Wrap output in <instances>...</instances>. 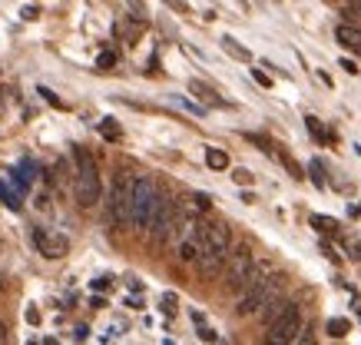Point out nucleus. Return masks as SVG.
I'll return each instance as SVG.
<instances>
[{"label":"nucleus","instance_id":"obj_2","mask_svg":"<svg viewBox=\"0 0 361 345\" xmlns=\"http://www.w3.org/2000/svg\"><path fill=\"white\" fill-rule=\"evenodd\" d=\"M73 160H76V203L90 209V206L100 203L103 196V183H100V169H97V160L90 150L83 146H73Z\"/></svg>","mask_w":361,"mask_h":345},{"label":"nucleus","instance_id":"obj_8","mask_svg":"<svg viewBox=\"0 0 361 345\" xmlns=\"http://www.w3.org/2000/svg\"><path fill=\"white\" fill-rule=\"evenodd\" d=\"M299 332H302V309H299V302H292L288 299V306L282 309V316L269 325V342H295L299 339Z\"/></svg>","mask_w":361,"mask_h":345},{"label":"nucleus","instance_id":"obj_26","mask_svg":"<svg viewBox=\"0 0 361 345\" xmlns=\"http://www.w3.org/2000/svg\"><path fill=\"white\" fill-rule=\"evenodd\" d=\"M252 77H255V83H259V87H272V77H269V73H262V70H252Z\"/></svg>","mask_w":361,"mask_h":345},{"label":"nucleus","instance_id":"obj_9","mask_svg":"<svg viewBox=\"0 0 361 345\" xmlns=\"http://www.w3.org/2000/svg\"><path fill=\"white\" fill-rule=\"evenodd\" d=\"M202 236H206V223L199 219H186L183 232H179V259L183 262H196L202 253Z\"/></svg>","mask_w":361,"mask_h":345},{"label":"nucleus","instance_id":"obj_20","mask_svg":"<svg viewBox=\"0 0 361 345\" xmlns=\"http://www.w3.org/2000/svg\"><path fill=\"white\" fill-rule=\"evenodd\" d=\"M176 302H179V299H176V293H166V295H162V302H160V309L166 312V316H176Z\"/></svg>","mask_w":361,"mask_h":345},{"label":"nucleus","instance_id":"obj_22","mask_svg":"<svg viewBox=\"0 0 361 345\" xmlns=\"http://www.w3.org/2000/svg\"><path fill=\"white\" fill-rule=\"evenodd\" d=\"M278 156H282V163H285V169H288V173H292V176H295V179H302V169L295 167V160H292V156H288V153H278Z\"/></svg>","mask_w":361,"mask_h":345},{"label":"nucleus","instance_id":"obj_29","mask_svg":"<svg viewBox=\"0 0 361 345\" xmlns=\"http://www.w3.org/2000/svg\"><path fill=\"white\" fill-rule=\"evenodd\" d=\"M348 256L355 259V262H361V243H351L348 246Z\"/></svg>","mask_w":361,"mask_h":345},{"label":"nucleus","instance_id":"obj_17","mask_svg":"<svg viewBox=\"0 0 361 345\" xmlns=\"http://www.w3.org/2000/svg\"><path fill=\"white\" fill-rule=\"evenodd\" d=\"M100 133L106 136V140H120V136H123V129L116 127L113 120H103V123H100Z\"/></svg>","mask_w":361,"mask_h":345},{"label":"nucleus","instance_id":"obj_14","mask_svg":"<svg viewBox=\"0 0 361 345\" xmlns=\"http://www.w3.org/2000/svg\"><path fill=\"white\" fill-rule=\"evenodd\" d=\"M206 167H209V169H225V167H229V156H225L222 150L209 146V150H206Z\"/></svg>","mask_w":361,"mask_h":345},{"label":"nucleus","instance_id":"obj_4","mask_svg":"<svg viewBox=\"0 0 361 345\" xmlns=\"http://www.w3.org/2000/svg\"><path fill=\"white\" fill-rule=\"evenodd\" d=\"M133 179L129 173H120L113 179V190H110V206H106V223L113 226H129L133 219Z\"/></svg>","mask_w":361,"mask_h":345},{"label":"nucleus","instance_id":"obj_5","mask_svg":"<svg viewBox=\"0 0 361 345\" xmlns=\"http://www.w3.org/2000/svg\"><path fill=\"white\" fill-rule=\"evenodd\" d=\"M269 289H272L269 262H255L249 282H246V289H242V299H239L236 312H239V316H252V312H259L262 302H265V295H269Z\"/></svg>","mask_w":361,"mask_h":345},{"label":"nucleus","instance_id":"obj_3","mask_svg":"<svg viewBox=\"0 0 361 345\" xmlns=\"http://www.w3.org/2000/svg\"><path fill=\"white\" fill-rule=\"evenodd\" d=\"M176 226H183V219H179V206H176L166 192H160V196H156V206H153L150 226H146V232H150V243L153 246H162L176 232Z\"/></svg>","mask_w":361,"mask_h":345},{"label":"nucleus","instance_id":"obj_23","mask_svg":"<svg viewBox=\"0 0 361 345\" xmlns=\"http://www.w3.org/2000/svg\"><path fill=\"white\" fill-rule=\"evenodd\" d=\"M232 179H236L239 186H252V173H249V169H236V173H232Z\"/></svg>","mask_w":361,"mask_h":345},{"label":"nucleus","instance_id":"obj_6","mask_svg":"<svg viewBox=\"0 0 361 345\" xmlns=\"http://www.w3.org/2000/svg\"><path fill=\"white\" fill-rule=\"evenodd\" d=\"M156 183L150 176H136L133 179V219H129V226L139 232H146L150 226V216H153V206H156Z\"/></svg>","mask_w":361,"mask_h":345},{"label":"nucleus","instance_id":"obj_15","mask_svg":"<svg viewBox=\"0 0 361 345\" xmlns=\"http://www.w3.org/2000/svg\"><path fill=\"white\" fill-rule=\"evenodd\" d=\"M348 332H351L348 319H328V335H332V339H345Z\"/></svg>","mask_w":361,"mask_h":345},{"label":"nucleus","instance_id":"obj_10","mask_svg":"<svg viewBox=\"0 0 361 345\" xmlns=\"http://www.w3.org/2000/svg\"><path fill=\"white\" fill-rule=\"evenodd\" d=\"M34 243H37V249L47 259H57L66 253V239H63V236H47L43 230H34Z\"/></svg>","mask_w":361,"mask_h":345},{"label":"nucleus","instance_id":"obj_18","mask_svg":"<svg viewBox=\"0 0 361 345\" xmlns=\"http://www.w3.org/2000/svg\"><path fill=\"white\" fill-rule=\"evenodd\" d=\"M309 169H311V183H315L318 190H325V173H322V163H318V160H311V163H309Z\"/></svg>","mask_w":361,"mask_h":345},{"label":"nucleus","instance_id":"obj_12","mask_svg":"<svg viewBox=\"0 0 361 345\" xmlns=\"http://www.w3.org/2000/svg\"><path fill=\"white\" fill-rule=\"evenodd\" d=\"M189 93H196V97H199V100H206L209 106H225V100H219V97H215L206 83H199V80H192V83H189Z\"/></svg>","mask_w":361,"mask_h":345},{"label":"nucleus","instance_id":"obj_1","mask_svg":"<svg viewBox=\"0 0 361 345\" xmlns=\"http://www.w3.org/2000/svg\"><path fill=\"white\" fill-rule=\"evenodd\" d=\"M229 253H232V230L225 223H206L202 253L196 259V269H199L202 279H215L229 262Z\"/></svg>","mask_w":361,"mask_h":345},{"label":"nucleus","instance_id":"obj_30","mask_svg":"<svg viewBox=\"0 0 361 345\" xmlns=\"http://www.w3.org/2000/svg\"><path fill=\"white\" fill-rule=\"evenodd\" d=\"M345 13H351V17H355V13H361V0H351V7Z\"/></svg>","mask_w":361,"mask_h":345},{"label":"nucleus","instance_id":"obj_21","mask_svg":"<svg viewBox=\"0 0 361 345\" xmlns=\"http://www.w3.org/2000/svg\"><path fill=\"white\" fill-rule=\"evenodd\" d=\"M113 64H116V53L113 50H106V53L97 57V66H100V70H113Z\"/></svg>","mask_w":361,"mask_h":345},{"label":"nucleus","instance_id":"obj_7","mask_svg":"<svg viewBox=\"0 0 361 345\" xmlns=\"http://www.w3.org/2000/svg\"><path fill=\"white\" fill-rule=\"evenodd\" d=\"M252 269H255L252 249L249 246H236V249L229 253V262H225V289H229V293H242L252 276Z\"/></svg>","mask_w":361,"mask_h":345},{"label":"nucleus","instance_id":"obj_19","mask_svg":"<svg viewBox=\"0 0 361 345\" xmlns=\"http://www.w3.org/2000/svg\"><path fill=\"white\" fill-rule=\"evenodd\" d=\"M311 223H315V230H322V232H335L338 230V223L335 219H328V216H311Z\"/></svg>","mask_w":361,"mask_h":345},{"label":"nucleus","instance_id":"obj_24","mask_svg":"<svg viewBox=\"0 0 361 345\" xmlns=\"http://www.w3.org/2000/svg\"><path fill=\"white\" fill-rule=\"evenodd\" d=\"M199 339H202V342H215L219 335L212 332V329H209V325H206V322H199Z\"/></svg>","mask_w":361,"mask_h":345},{"label":"nucleus","instance_id":"obj_11","mask_svg":"<svg viewBox=\"0 0 361 345\" xmlns=\"http://www.w3.org/2000/svg\"><path fill=\"white\" fill-rule=\"evenodd\" d=\"M335 37L341 47H348V50H358L361 53V27H351V24H338L335 27Z\"/></svg>","mask_w":361,"mask_h":345},{"label":"nucleus","instance_id":"obj_27","mask_svg":"<svg viewBox=\"0 0 361 345\" xmlns=\"http://www.w3.org/2000/svg\"><path fill=\"white\" fill-rule=\"evenodd\" d=\"M192 203L199 206V209H209V196L206 192H192Z\"/></svg>","mask_w":361,"mask_h":345},{"label":"nucleus","instance_id":"obj_32","mask_svg":"<svg viewBox=\"0 0 361 345\" xmlns=\"http://www.w3.org/2000/svg\"><path fill=\"white\" fill-rule=\"evenodd\" d=\"M358 316H361V306H358Z\"/></svg>","mask_w":361,"mask_h":345},{"label":"nucleus","instance_id":"obj_28","mask_svg":"<svg viewBox=\"0 0 361 345\" xmlns=\"http://www.w3.org/2000/svg\"><path fill=\"white\" fill-rule=\"evenodd\" d=\"M27 322H30V325H37V322H40V312L34 306H27Z\"/></svg>","mask_w":361,"mask_h":345},{"label":"nucleus","instance_id":"obj_25","mask_svg":"<svg viewBox=\"0 0 361 345\" xmlns=\"http://www.w3.org/2000/svg\"><path fill=\"white\" fill-rule=\"evenodd\" d=\"M162 3H166V7H173L176 13H189V3H186V0H162Z\"/></svg>","mask_w":361,"mask_h":345},{"label":"nucleus","instance_id":"obj_13","mask_svg":"<svg viewBox=\"0 0 361 345\" xmlns=\"http://www.w3.org/2000/svg\"><path fill=\"white\" fill-rule=\"evenodd\" d=\"M222 47H225L229 53H232L236 60H242V64H249V60H252V53L246 50L242 43H236V37H222Z\"/></svg>","mask_w":361,"mask_h":345},{"label":"nucleus","instance_id":"obj_31","mask_svg":"<svg viewBox=\"0 0 361 345\" xmlns=\"http://www.w3.org/2000/svg\"><path fill=\"white\" fill-rule=\"evenodd\" d=\"M106 286H110V279H106V276H103V279H97V282H93V289H97V293H100V289H106Z\"/></svg>","mask_w":361,"mask_h":345},{"label":"nucleus","instance_id":"obj_16","mask_svg":"<svg viewBox=\"0 0 361 345\" xmlns=\"http://www.w3.org/2000/svg\"><path fill=\"white\" fill-rule=\"evenodd\" d=\"M305 127H309V133L315 136V143H325V140H328V133L322 129V123H318V116H305Z\"/></svg>","mask_w":361,"mask_h":345}]
</instances>
